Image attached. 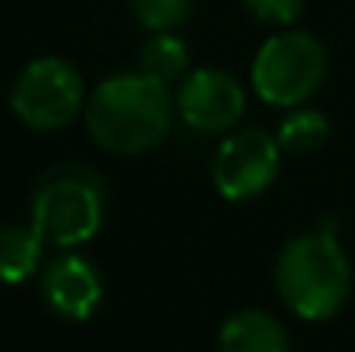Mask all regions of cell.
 I'll return each instance as SVG.
<instances>
[{"label":"cell","instance_id":"14","mask_svg":"<svg viewBox=\"0 0 355 352\" xmlns=\"http://www.w3.org/2000/svg\"><path fill=\"white\" fill-rule=\"evenodd\" d=\"M241 3L255 21L272 28H293L307 10V0H241Z\"/></svg>","mask_w":355,"mask_h":352},{"label":"cell","instance_id":"2","mask_svg":"<svg viewBox=\"0 0 355 352\" xmlns=\"http://www.w3.org/2000/svg\"><path fill=\"white\" fill-rule=\"evenodd\" d=\"M276 294L304 321L335 318L352 294V262L338 245V221L290 238L276 255Z\"/></svg>","mask_w":355,"mask_h":352},{"label":"cell","instance_id":"12","mask_svg":"<svg viewBox=\"0 0 355 352\" xmlns=\"http://www.w3.org/2000/svg\"><path fill=\"white\" fill-rule=\"evenodd\" d=\"M328 131H331V121L321 115L318 108H293V111H286V117L279 121L276 142H279L283 152L304 156V152L321 149L324 138H328Z\"/></svg>","mask_w":355,"mask_h":352},{"label":"cell","instance_id":"13","mask_svg":"<svg viewBox=\"0 0 355 352\" xmlns=\"http://www.w3.org/2000/svg\"><path fill=\"white\" fill-rule=\"evenodd\" d=\"M128 7H131L135 21L152 35L176 31L193 14V0H128Z\"/></svg>","mask_w":355,"mask_h":352},{"label":"cell","instance_id":"8","mask_svg":"<svg viewBox=\"0 0 355 352\" xmlns=\"http://www.w3.org/2000/svg\"><path fill=\"white\" fill-rule=\"evenodd\" d=\"M38 290L52 315L66 321H87L104 301V276L87 255L62 249V255L42 269Z\"/></svg>","mask_w":355,"mask_h":352},{"label":"cell","instance_id":"1","mask_svg":"<svg viewBox=\"0 0 355 352\" xmlns=\"http://www.w3.org/2000/svg\"><path fill=\"white\" fill-rule=\"evenodd\" d=\"M173 115H176L173 87L135 69V73L101 80L87 101L83 121H87L90 138L104 152L141 156L169 135Z\"/></svg>","mask_w":355,"mask_h":352},{"label":"cell","instance_id":"9","mask_svg":"<svg viewBox=\"0 0 355 352\" xmlns=\"http://www.w3.org/2000/svg\"><path fill=\"white\" fill-rule=\"evenodd\" d=\"M221 352H290V335L279 318L269 311H235L221 332H218Z\"/></svg>","mask_w":355,"mask_h":352},{"label":"cell","instance_id":"5","mask_svg":"<svg viewBox=\"0 0 355 352\" xmlns=\"http://www.w3.org/2000/svg\"><path fill=\"white\" fill-rule=\"evenodd\" d=\"M10 111L31 131H59L87 111V83L80 69L62 56L31 59L10 87Z\"/></svg>","mask_w":355,"mask_h":352},{"label":"cell","instance_id":"10","mask_svg":"<svg viewBox=\"0 0 355 352\" xmlns=\"http://www.w3.org/2000/svg\"><path fill=\"white\" fill-rule=\"evenodd\" d=\"M45 238L28 225L0 228V283H24L42 269Z\"/></svg>","mask_w":355,"mask_h":352},{"label":"cell","instance_id":"11","mask_svg":"<svg viewBox=\"0 0 355 352\" xmlns=\"http://www.w3.org/2000/svg\"><path fill=\"white\" fill-rule=\"evenodd\" d=\"M138 69L148 73L152 80L166 83V87H180L190 73V49L187 42L176 35V31H159L152 35L145 45H141V56H138Z\"/></svg>","mask_w":355,"mask_h":352},{"label":"cell","instance_id":"7","mask_svg":"<svg viewBox=\"0 0 355 352\" xmlns=\"http://www.w3.org/2000/svg\"><path fill=\"white\" fill-rule=\"evenodd\" d=\"M176 115L200 135H225L245 115V87L228 69H190L176 87Z\"/></svg>","mask_w":355,"mask_h":352},{"label":"cell","instance_id":"3","mask_svg":"<svg viewBox=\"0 0 355 352\" xmlns=\"http://www.w3.org/2000/svg\"><path fill=\"white\" fill-rule=\"evenodd\" d=\"M97 169L83 162H55L49 166L31 190L28 218L31 228L55 249H76L104 228L107 194Z\"/></svg>","mask_w":355,"mask_h":352},{"label":"cell","instance_id":"4","mask_svg":"<svg viewBox=\"0 0 355 352\" xmlns=\"http://www.w3.org/2000/svg\"><path fill=\"white\" fill-rule=\"evenodd\" d=\"M328 76L324 45L304 28H276L252 59L255 97L269 108H304Z\"/></svg>","mask_w":355,"mask_h":352},{"label":"cell","instance_id":"6","mask_svg":"<svg viewBox=\"0 0 355 352\" xmlns=\"http://www.w3.org/2000/svg\"><path fill=\"white\" fill-rule=\"evenodd\" d=\"M279 162H283V149H279L276 135H269L262 128L232 131L218 145L214 162H211L214 190L235 204L252 201L272 187V180L279 176Z\"/></svg>","mask_w":355,"mask_h":352}]
</instances>
